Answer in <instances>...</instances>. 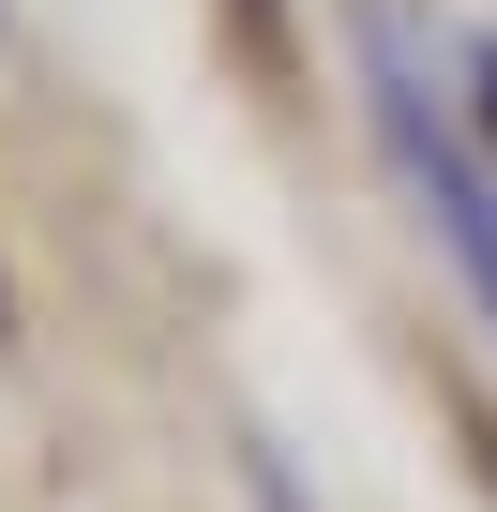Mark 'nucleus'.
Listing matches in <instances>:
<instances>
[{
	"label": "nucleus",
	"mask_w": 497,
	"mask_h": 512,
	"mask_svg": "<svg viewBox=\"0 0 497 512\" xmlns=\"http://www.w3.org/2000/svg\"><path fill=\"white\" fill-rule=\"evenodd\" d=\"M362 91H377V121H392V151H407V196L452 226V256H467V287H482V317H497V181L467 166V136H452V106L422 91V46L407 31H377L362 46Z\"/></svg>",
	"instance_id": "f257e3e1"
}]
</instances>
